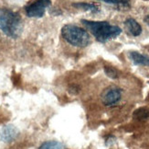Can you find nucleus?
Returning <instances> with one entry per match:
<instances>
[{
    "mask_svg": "<svg viewBox=\"0 0 149 149\" xmlns=\"http://www.w3.org/2000/svg\"><path fill=\"white\" fill-rule=\"evenodd\" d=\"M38 149H65V147L58 141H48L43 143Z\"/></svg>",
    "mask_w": 149,
    "mask_h": 149,
    "instance_id": "nucleus-10",
    "label": "nucleus"
},
{
    "mask_svg": "<svg viewBox=\"0 0 149 149\" xmlns=\"http://www.w3.org/2000/svg\"><path fill=\"white\" fill-rule=\"evenodd\" d=\"M121 97L122 93L119 88H110L102 95V102L106 106L113 105L121 100Z\"/></svg>",
    "mask_w": 149,
    "mask_h": 149,
    "instance_id": "nucleus-6",
    "label": "nucleus"
},
{
    "mask_svg": "<svg viewBox=\"0 0 149 149\" xmlns=\"http://www.w3.org/2000/svg\"><path fill=\"white\" fill-rule=\"evenodd\" d=\"M129 57H130L131 61L137 66H149V56L146 54H142L138 52L132 51L129 53Z\"/></svg>",
    "mask_w": 149,
    "mask_h": 149,
    "instance_id": "nucleus-7",
    "label": "nucleus"
},
{
    "mask_svg": "<svg viewBox=\"0 0 149 149\" xmlns=\"http://www.w3.org/2000/svg\"><path fill=\"white\" fill-rule=\"evenodd\" d=\"M108 4L116 5V6H128L130 0H101Z\"/></svg>",
    "mask_w": 149,
    "mask_h": 149,
    "instance_id": "nucleus-12",
    "label": "nucleus"
},
{
    "mask_svg": "<svg viewBox=\"0 0 149 149\" xmlns=\"http://www.w3.org/2000/svg\"><path fill=\"white\" fill-rule=\"evenodd\" d=\"M144 20H145V22H146L147 25H149V15H148V16H146V17L145 18Z\"/></svg>",
    "mask_w": 149,
    "mask_h": 149,
    "instance_id": "nucleus-14",
    "label": "nucleus"
},
{
    "mask_svg": "<svg viewBox=\"0 0 149 149\" xmlns=\"http://www.w3.org/2000/svg\"><path fill=\"white\" fill-rule=\"evenodd\" d=\"M105 73L108 76L112 77V78H116L118 76L117 75V71H116L114 68L110 67V66H106L105 67Z\"/></svg>",
    "mask_w": 149,
    "mask_h": 149,
    "instance_id": "nucleus-13",
    "label": "nucleus"
},
{
    "mask_svg": "<svg viewBox=\"0 0 149 149\" xmlns=\"http://www.w3.org/2000/svg\"><path fill=\"white\" fill-rule=\"evenodd\" d=\"M72 6L76 8H79L81 10L90 11V12H99V8L95 4H91V3H75L72 4Z\"/></svg>",
    "mask_w": 149,
    "mask_h": 149,
    "instance_id": "nucleus-9",
    "label": "nucleus"
},
{
    "mask_svg": "<svg viewBox=\"0 0 149 149\" xmlns=\"http://www.w3.org/2000/svg\"><path fill=\"white\" fill-rule=\"evenodd\" d=\"M0 30L10 38H18L23 30L20 16L8 8H0Z\"/></svg>",
    "mask_w": 149,
    "mask_h": 149,
    "instance_id": "nucleus-2",
    "label": "nucleus"
},
{
    "mask_svg": "<svg viewBox=\"0 0 149 149\" xmlns=\"http://www.w3.org/2000/svg\"><path fill=\"white\" fill-rule=\"evenodd\" d=\"M134 117L137 120H146L149 117V109L146 108H141L134 113Z\"/></svg>",
    "mask_w": 149,
    "mask_h": 149,
    "instance_id": "nucleus-11",
    "label": "nucleus"
},
{
    "mask_svg": "<svg viewBox=\"0 0 149 149\" xmlns=\"http://www.w3.org/2000/svg\"><path fill=\"white\" fill-rule=\"evenodd\" d=\"M81 21L100 42H106L122 33V30L118 26L112 25L106 21H93L87 19H81Z\"/></svg>",
    "mask_w": 149,
    "mask_h": 149,
    "instance_id": "nucleus-1",
    "label": "nucleus"
},
{
    "mask_svg": "<svg viewBox=\"0 0 149 149\" xmlns=\"http://www.w3.org/2000/svg\"><path fill=\"white\" fill-rule=\"evenodd\" d=\"M61 35L68 43L76 47H85L91 42L90 35L85 30L72 24L63 26Z\"/></svg>",
    "mask_w": 149,
    "mask_h": 149,
    "instance_id": "nucleus-3",
    "label": "nucleus"
},
{
    "mask_svg": "<svg viewBox=\"0 0 149 149\" xmlns=\"http://www.w3.org/2000/svg\"><path fill=\"white\" fill-rule=\"evenodd\" d=\"M18 129L15 125L8 124L2 128L1 132H0V139L4 143H11L18 136Z\"/></svg>",
    "mask_w": 149,
    "mask_h": 149,
    "instance_id": "nucleus-5",
    "label": "nucleus"
},
{
    "mask_svg": "<svg viewBox=\"0 0 149 149\" xmlns=\"http://www.w3.org/2000/svg\"><path fill=\"white\" fill-rule=\"evenodd\" d=\"M50 5V0H37L26 8V13L29 18H41Z\"/></svg>",
    "mask_w": 149,
    "mask_h": 149,
    "instance_id": "nucleus-4",
    "label": "nucleus"
},
{
    "mask_svg": "<svg viewBox=\"0 0 149 149\" xmlns=\"http://www.w3.org/2000/svg\"><path fill=\"white\" fill-rule=\"evenodd\" d=\"M126 30L130 32L133 36H139L142 33V27L135 19L129 18L125 21Z\"/></svg>",
    "mask_w": 149,
    "mask_h": 149,
    "instance_id": "nucleus-8",
    "label": "nucleus"
}]
</instances>
